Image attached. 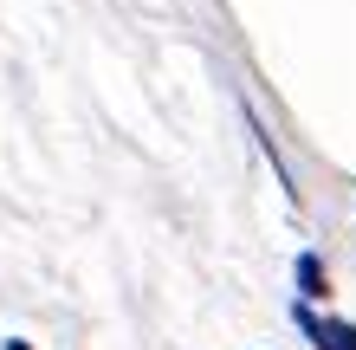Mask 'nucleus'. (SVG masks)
Returning <instances> with one entry per match:
<instances>
[{
	"label": "nucleus",
	"mask_w": 356,
	"mask_h": 350,
	"mask_svg": "<svg viewBox=\"0 0 356 350\" xmlns=\"http://www.w3.org/2000/svg\"><path fill=\"white\" fill-rule=\"evenodd\" d=\"M291 318L318 350H356V324H343V318H318L311 305H291Z\"/></svg>",
	"instance_id": "f257e3e1"
},
{
	"label": "nucleus",
	"mask_w": 356,
	"mask_h": 350,
	"mask_svg": "<svg viewBox=\"0 0 356 350\" xmlns=\"http://www.w3.org/2000/svg\"><path fill=\"white\" fill-rule=\"evenodd\" d=\"M291 279H298V305H311V299H324V292H330V279H324V260L311 253V246L298 253V266H291Z\"/></svg>",
	"instance_id": "f03ea898"
},
{
	"label": "nucleus",
	"mask_w": 356,
	"mask_h": 350,
	"mask_svg": "<svg viewBox=\"0 0 356 350\" xmlns=\"http://www.w3.org/2000/svg\"><path fill=\"white\" fill-rule=\"evenodd\" d=\"M0 350H33V344H26V337H7V344H0Z\"/></svg>",
	"instance_id": "7ed1b4c3"
}]
</instances>
